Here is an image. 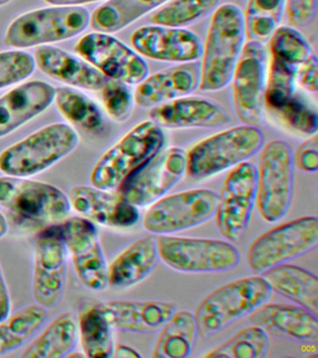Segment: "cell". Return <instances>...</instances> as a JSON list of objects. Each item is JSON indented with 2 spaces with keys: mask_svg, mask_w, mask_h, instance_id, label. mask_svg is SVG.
Instances as JSON below:
<instances>
[{
  "mask_svg": "<svg viewBox=\"0 0 318 358\" xmlns=\"http://www.w3.org/2000/svg\"><path fill=\"white\" fill-rule=\"evenodd\" d=\"M264 144V134L259 126L226 129L201 140L187 152L186 173L196 180L211 178L248 161Z\"/></svg>",
  "mask_w": 318,
  "mask_h": 358,
  "instance_id": "3957f363",
  "label": "cell"
},
{
  "mask_svg": "<svg viewBox=\"0 0 318 358\" xmlns=\"http://www.w3.org/2000/svg\"><path fill=\"white\" fill-rule=\"evenodd\" d=\"M68 249L58 224L41 231L35 243L32 294L36 303L47 310L63 298L68 271Z\"/></svg>",
  "mask_w": 318,
  "mask_h": 358,
  "instance_id": "2e32d148",
  "label": "cell"
},
{
  "mask_svg": "<svg viewBox=\"0 0 318 358\" xmlns=\"http://www.w3.org/2000/svg\"><path fill=\"white\" fill-rule=\"evenodd\" d=\"M273 291L261 275L233 280L211 291L194 313L200 337L222 331L266 303Z\"/></svg>",
  "mask_w": 318,
  "mask_h": 358,
  "instance_id": "7a4b0ae2",
  "label": "cell"
},
{
  "mask_svg": "<svg viewBox=\"0 0 318 358\" xmlns=\"http://www.w3.org/2000/svg\"><path fill=\"white\" fill-rule=\"evenodd\" d=\"M75 50L105 77L127 85H138L149 75L144 58L110 34H88L80 39Z\"/></svg>",
  "mask_w": 318,
  "mask_h": 358,
  "instance_id": "9a60e30c",
  "label": "cell"
},
{
  "mask_svg": "<svg viewBox=\"0 0 318 358\" xmlns=\"http://www.w3.org/2000/svg\"><path fill=\"white\" fill-rule=\"evenodd\" d=\"M113 357L116 358H139L141 357V355L136 350L133 349L132 347L119 344V345L114 347Z\"/></svg>",
  "mask_w": 318,
  "mask_h": 358,
  "instance_id": "bcb514c9",
  "label": "cell"
},
{
  "mask_svg": "<svg viewBox=\"0 0 318 358\" xmlns=\"http://www.w3.org/2000/svg\"><path fill=\"white\" fill-rule=\"evenodd\" d=\"M55 103L69 122L83 130L97 131L103 125L101 109L87 95L69 87L55 89Z\"/></svg>",
  "mask_w": 318,
  "mask_h": 358,
  "instance_id": "d6a6232c",
  "label": "cell"
},
{
  "mask_svg": "<svg viewBox=\"0 0 318 358\" xmlns=\"http://www.w3.org/2000/svg\"><path fill=\"white\" fill-rule=\"evenodd\" d=\"M244 13L233 3L219 5L212 15L200 64L203 92H217L231 83L245 44Z\"/></svg>",
  "mask_w": 318,
  "mask_h": 358,
  "instance_id": "6da1fadb",
  "label": "cell"
},
{
  "mask_svg": "<svg viewBox=\"0 0 318 358\" xmlns=\"http://www.w3.org/2000/svg\"><path fill=\"white\" fill-rule=\"evenodd\" d=\"M167 0H108L91 15V27L96 32L113 34L129 27L153 13Z\"/></svg>",
  "mask_w": 318,
  "mask_h": 358,
  "instance_id": "f546056e",
  "label": "cell"
},
{
  "mask_svg": "<svg viewBox=\"0 0 318 358\" xmlns=\"http://www.w3.org/2000/svg\"><path fill=\"white\" fill-rule=\"evenodd\" d=\"M150 120L161 128H212L231 122L224 106L208 98L187 96L150 108Z\"/></svg>",
  "mask_w": 318,
  "mask_h": 358,
  "instance_id": "ffe728a7",
  "label": "cell"
},
{
  "mask_svg": "<svg viewBox=\"0 0 318 358\" xmlns=\"http://www.w3.org/2000/svg\"><path fill=\"white\" fill-rule=\"evenodd\" d=\"M273 292L295 302L312 315L318 313V279L309 271L284 263L261 274Z\"/></svg>",
  "mask_w": 318,
  "mask_h": 358,
  "instance_id": "4316f807",
  "label": "cell"
},
{
  "mask_svg": "<svg viewBox=\"0 0 318 358\" xmlns=\"http://www.w3.org/2000/svg\"><path fill=\"white\" fill-rule=\"evenodd\" d=\"M251 324L267 334L303 343H317V316L296 305L264 303L250 315Z\"/></svg>",
  "mask_w": 318,
  "mask_h": 358,
  "instance_id": "7402d4cb",
  "label": "cell"
},
{
  "mask_svg": "<svg viewBox=\"0 0 318 358\" xmlns=\"http://www.w3.org/2000/svg\"><path fill=\"white\" fill-rule=\"evenodd\" d=\"M160 330L152 355L155 358L188 357L199 337L194 315L189 310H175Z\"/></svg>",
  "mask_w": 318,
  "mask_h": 358,
  "instance_id": "f1b7e54d",
  "label": "cell"
},
{
  "mask_svg": "<svg viewBox=\"0 0 318 358\" xmlns=\"http://www.w3.org/2000/svg\"><path fill=\"white\" fill-rule=\"evenodd\" d=\"M8 229H9V225H8L6 217L0 212V238L3 237L7 234Z\"/></svg>",
  "mask_w": 318,
  "mask_h": 358,
  "instance_id": "c3c4849f",
  "label": "cell"
},
{
  "mask_svg": "<svg viewBox=\"0 0 318 358\" xmlns=\"http://www.w3.org/2000/svg\"><path fill=\"white\" fill-rule=\"evenodd\" d=\"M55 97V87L41 80L22 84L0 97V138L45 111Z\"/></svg>",
  "mask_w": 318,
  "mask_h": 358,
  "instance_id": "cb8c5ba5",
  "label": "cell"
},
{
  "mask_svg": "<svg viewBox=\"0 0 318 358\" xmlns=\"http://www.w3.org/2000/svg\"><path fill=\"white\" fill-rule=\"evenodd\" d=\"M298 67L270 58L265 87V108L275 111L296 94Z\"/></svg>",
  "mask_w": 318,
  "mask_h": 358,
  "instance_id": "74e56055",
  "label": "cell"
},
{
  "mask_svg": "<svg viewBox=\"0 0 318 358\" xmlns=\"http://www.w3.org/2000/svg\"><path fill=\"white\" fill-rule=\"evenodd\" d=\"M279 120L289 130L305 136H314L318 131V115L317 109L312 108L303 97L294 94L277 110Z\"/></svg>",
  "mask_w": 318,
  "mask_h": 358,
  "instance_id": "f35d334b",
  "label": "cell"
},
{
  "mask_svg": "<svg viewBox=\"0 0 318 358\" xmlns=\"http://www.w3.org/2000/svg\"><path fill=\"white\" fill-rule=\"evenodd\" d=\"M47 316L46 308L36 303L21 308L0 322V355L23 346L45 324Z\"/></svg>",
  "mask_w": 318,
  "mask_h": 358,
  "instance_id": "4dcf8cb0",
  "label": "cell"
},
{
  "mask_svg": "<svg viewBox=\"0 0 318 358\" xmlns=\"http://www.w3.org/2000/svg\"><path fill=\"white\" fill-rule=\"evenodd\" d=\"M78 321L71 310H64L21 352L22 358L68 357L76 345Z\"/></svg>",
  "mask_w": 318,
  "mask_h": 358,
  "instance_id": "83f0119b",
  "label": "cell"
},
{
  "mask_svg": "<svg viewBox=\"0 0 318 358\" xmlns=\"http://www.w3.org/2000/svg\"><path fill=\"white\" fill-rule=\"evenodd\" d=\"M296 83L306 92L315 94L318 89V62L317 55L310 56L298 67Z\"/></svg>",
  "mask_w": 318,
  "mask_h": 358,
  "instance_id": "ee69618b",
  "label": "cell"
},
{
  "mask_svg": "<svg viewBox=\"0 0 318 358\" xmlns=\"http://www.w3.org/2000/svg\"><path fill=\"white\" fill-rule=\"evenodd\" d=\"M269 348V336L261 327L251 324L216 347L205 357L261 358Z\"/></svg>",
  "mask_w": 318,
  "mask_h": 358,
  "instance_id": "d590c367",
  "label": "cell"
},
{
  "mask_svg": "<svg viewBox=\"0 0 318 358\" xmlns=\"http://www.w3.org/2000/svg\"><path fill=\"white\" fill-rule=\"evenodd\" d=\"M91 14L80 6H55L22 14L8 27L4 43L24 49L74 38L90 25Z\"/></svg>",
  "mask_w": 318,
  "mask_h": 358,
  "instance_id": "52a82bcc",
  "label": "cell"
},
{
  "mask_svg": "<svg viewBox=\"0 0 318 358\" xmlns=\"http://www.w3.org/2000/svg\"><path fill=\"white\" fill-rule=\"evenodd\" d=\"M270 58L298 67L312 55V48L297 28L278 27L269 39Z\"/></svg>",
  "mask_w": 318,
  "mask_h": 358,
  "instance_id": "8d00e7d4",
  "label": "cell"
},
{
  "mask_svg": "<svg viewBox=\"0 0 318 358\" xmlns=\"http://www.w3.org/2000/svg\"><path fill=\"white\" fill-rule=\"evenodd\" d=\"M164 144L163 128L152 120L138 123L97 162L92 185L105 190L117 189L136 168L163 150Z\"/></svg>",
  "mask_w": 318,
  "mask_h": 358,
  "instance_id": "5b68a950",
  "label": "cell"
},
{
  "mask_svg": "<svg viewBox=\"0 0 318 358\" xmlns=\"http://www.w3.org/2000/svg\"><path fill=\"white\" fill-rule=\"evenodd\" d=\"M71 208L93 223L111 228H129L140 217L138 206L110 190L76 186L68 192Z\"/></svg>",
  "mask_w": 318,
  "mask_h": 358,
  "instance_id": "d6986e66",
  "label": "cell"
},
{
  "mask_svg": "<svg viewBox=\"0 0 318 358\" xmlns=\"http://www.w3.org/2000/svg\"><path fill=\"white\" fill-rule=\"evenodd\" d=\"M10 1H12V0H0V7H1V6L8 4V3Z\"/></svg>",
  "mask_w": 318,
  "mask_h": 358,
  "instance_id": "681fc988",
  "label": "cell"
},
{
  "mask_svg": "<svg viewBox=\"0 0 318 358\" xmlns=\"http://www.w3.org/2000/svg\"><path fill=\"white\" fill-rule=\"evenodd\" d=\"M286 0H248L244 13L245 36L250 41L265 43L280 27Z\"/></svg>",
  "mask_w": 318,
  "mask_h": 358,
  "instance_id": "e575fe53",
  "label": "cell"
},
{
  "mask_svg": "<svg viewBox=\"0 0 318 358\" xmlns=\"http://www.w3.org/2000/svg\"><path fill=\"white\" fill-rule=\"evenodd\" d=\"M113 330L96 304L80 312L78 321V331L80 332V343L85 357H113L115 347Z\"/></svg>",
  "mask_w": 318,
  "mask_h": 358,
  "instance_id": "1f68e13d",
  "label": "cell"
},
{
  "mask_svg": "<svg viewBox=\"0 0 318 358\" xmlns=\"http://www.w3.org/2000/svg\"><path fill=\"white\" fill-rule=\"evenodd\" d=\"M113 330L133 333L158 331L177 306L167 301H111L96 304Z\"/></svg>",
  "mask_w": 318,
  "mask_h": 358,
  "instance_id": "603a6c76",
  "label": "cell"
},
{
  "mask_svg": "<svg viewBox=\"0 0 318 358\" xmlns=\"http://www.w3.org/2000/svg\"><path fill=\"white\" fill-rule=\"evenodd\" d=\"M103 105L108 116L117 122H124L132 114L133 94L127 84L107 80L101 89Z\"/></svg>",
  "mask_w": 318,
  "mask_h": 358,
  "instance_id": "ab89813d",
  "label": "cell"
},
{
  "mask_svg": "<svg viewBox=\"0 0 318 358\" xmlns=\"http://www.w3.org/2000/svg\"><path fill=\"white\" fill-rule=\"evenodd\" d=\"M317 0H286L284 11L290 25L298 28L308 25L317 11Z\"/></svg>",
  "mask_w": 318,
  "mask_h": 358,
  "instance_id": "b9f144b4",
  "label": "cell"
},
{
  "mask_svg": "<svg viewBox=\"0 0 318 358\" xmlns=\"http://www.w3.org/2000/svg\"><path fill=\"white\" fill-rule=\"evenodd\" d=\"M256 195V166L244 162L231 168L217 194L215 222L229 242H237L250 224Z\"/></svg>",
  "mask_w": 318,
  "mask_h": 358,
  "instance_id": "4fadbf2b",
  "label": "cell"
},
{
  "mask_svg": "<svg viewBox=\"0 0 318 358\" xmlns=\"http://www.w3.org/2000/svg\"><path fill=\"white\" fill-rule=\"evenodd\" d=\"M79 142V134L66 123L46 126L0 153V170L15 178L38 175L71 153Z\"/></svg>",
  "mask_w": 318,
  "mask_h": 358,
  "instance_id": "277c9868",
  "label": "cell"
},
{
  "mask_svg": "<svg viewBox=\"0 0 318 358\" xmlns=\"http://www.w3.org/2000/svg\"><path fill=\"white\" fill-rule=\"evenodd\" d=\"M293 150L286 141L272 140L261 148L256 166V203L261 217L275 223L289 211L294 192Z\"/></svg>",
  "mask_w": 318,
  "mask_h": 358,
  "instance_id": "8992f818",
  "label": "cell"
},
{
  "mask_svg": "<svg viewBox=\"0 0 318 358\" xmlns=\"http://www.w3.org/2000/svg\"><path fill=\"white\" fill-rule=\"evenodd\" d=\"M58 228L80 282L88 289L105 290L108 266L94 223L82 217H68Z\"/></svg>",
  "mask_w": 318,
  "mask_h": 358,
  "instance_id": "e0dca14e",
  "label": "cell"
},
{
  "mask_svg": "<svg viewBox=\"0 0 318 358\" xmlns=\"http://www.w3.org/2000/svg\"><path fill=\"white\" fill-rule=\"evenodd\" d=\"M200 64L197 62L178 64L152 75H147L133 92L136 105L152 108L161 103L187 96L199 88Z\"/></svg>",
  "mask_w": 318,
  "mask_h": 358,
  "instance_id": "44dd1931",
  "label": "cell"
},
{
  "mask_svg": "<svg viewBox=\"0 0 318 358\" xmlns=\"http://www.w3.org/2000/svg\"><path fill=\"white\" fill-rule=\"evenodd\" d=\"M0 206L37 222L58 224L71 214L68 195L54 185L26 178H0Z\"/></svg>",
  "mask_w": 318,
  "mask_h": 358,
  "instance_id": "30bf717a",
  "label": "cell"
},
{
  "mask_svg": "<svg viewBox=\"0 0 318 358\" xmlns=\"http://www.w3.org/2000/svg\"><path fill=\"white\" fill-rule=\"evenodd\" d=\"M10 313L9 289L0 268V322L3 321Z\"/></svg>",
  "mask_w": 318,
  "mask_h": 358,
  "instance_id": "f6af8a7d",
  "label": "cell"
},
{
  "mask_svg": "<svg viewBox=\"0 0 318 358\" xmlns=\"http://www.w3.org/2000/svg\"><path fill=\"white\" fill-rule=\"evenodd\" d=\"M217 203V193L206 189L186 190L161 197L147 209L143 227L158 235L195 228L214 217Z\"/></svg>",
  "mask_w": 318,
  "mask_h": 358,
  "instance_id": "7c38bea8",
  "label": "cell"
},
{
  "mask_svg": "<svg viewBox=\"0 0 318 358\" xmlns=\"http://www.w3.org/2000/svg\"><path fill=\"white\" fill-rule=\"evenodd\" d=\"M131 43L142 57L155 61L186 64L202 57V41L186 28L145 25L132 34Z\"/></svg>",
  "mask_w": 318,
  "mask_h": 358,
  "instance_id": "ac0fdd59",
  "label": "cell"
},
{
  "mask_svg": "<svg viewBox=\"0 0 318 358\" xmlns=\"http://www.w3.org/2000/svg\"><path fill=\"white\" fill-rule=\"evenodd\" d=\"M220 0H167L150 17L152 24L185 28L213 13Z\"/></svg>",
  "mask_w": 318,
  "mask_h": 358,
  "instance_id": "836d02e7",
  "label": "cell"
},
{
  "mask_svg": "<svg viewBox=\"0 0 318 358\" xmlns=\"http://www.w3.org/2000/svg\"><path fill=\"white\" fill-rule=\"evenodd\" d=\"M293 164L301 172L315 173L318 169V139L314 134L301 143L293 152Z\"/></svg>",
  "mask_w": 318,
  "mask_h": 358,
  "instance_id": "7bdbcfd3",
  "label": "cell"
},
{
  "mask_svg": "<svg viewBox=\"0 0 318 358\" xmlns=\"http://www.w3.org/2000/svg\"><path fill=\"white\" fill-rule=\"evenodd\" d=\"M159 259L156 237L136 240L108 266V285L124 288L138 284L152 273Z\"/></svg>",
  "mask_w": 318,
  "mask_h": 358,
  "instance_id": "484cf974",
  "label": "cell"
},
{
  "mask_svg": "<svg viewBox=\"0 0 318 358\" xmlns=\"http://www.w3.org/2000/svg\"><path fill=\"white\" fill-rule=\"evenodd\" d=\"M159 257L173 270L188 273H225L240 262L238 249L227 241L159 235Z\"/></svg>",
  "mask_w": 318,
  "mask_h": 358,
  "instance_id": "9c48e42d",
  "label": "cell"
},
{
  "mask_svg": "<svg viewBox=\"0 0 318 358\" xmlns=\"http://www.w3.org/2000/svg\"><path fill=\"white\" fill-rule=\"evenodd\" d=\"M186 168L185 150L178 147L163 148L122 182L118 194L133 206H150L182 179Z\"/></svg>",
  "mask_w": 318,
  "mask_h": 358,
  "instance_id": "8fae6325",
  "label": "cell"
},
{
  "mask_svg": "<svg viewBox=\"0 0 318 358\" xmlns=\"http://www.w3.org/2000/svg\"><path fill=\"white\" fill-rule=\"evenodd\" d=\"M35 58L29 52L10 50L0 52V89L21 83L34 73Z\"/></svg>",
  "mask_w": 318,
  "mask_h": 358,
  "instance_id": "60d3db41",
  "label": "cell"
},
{
  "mask_svg": "<svg viewBox=\"0 0 318 358\" xmlns=\"http://www.w3.org/2000/svg\"><path fill=\"white\" fill-rule=\"evenodd\" d=\"M36 63L55 80L89 91H100L108 78L87 61L59 48L41 45L36 50Z\"/></svg>",
  "mask_w": 318,
  "mask_h": 358,
  "instance_id": "d4e9b609",
  "label": "cell"
},
{
  "mask_svg": "<svg viewBox=\"0 0 318 358\" xmlns=\"http://www.w3.org/2000/svg\"><path fill=\"white\" fill-rule=\"evenodd\" d=\"M267 72L266 47L261 42L248 41L231 81L234 111L243 124L259 126L263 122Z\"/></svg>",
  "mask_w": 318,
  "mask_h": 358,
  "instance_id": "5bb4252c",
  "label": "cell"
},
{
  "mask_svg": "<svg viewBox=\"0 0 318 358\" xmlns=\"http://www.w3.org/2000/svg\"><path fill=\"white\" fill-rule=\"evenodd\" d=\"M317 245V217H298L256 237L248 246L245 259L251 273L261 275L270 268L309 253Z\"/></svg>",
  "mask_w": 318,
  "mask_h": 358,
  "instance_id": "ba28073f",
  "label": "cell"
},
{
  "mask_svg": "<svg viewBox=\"0 0 318 358\" xmlns=\"http://www.w3.org/2000/svg\"><path fill=\"white\" fill-rule=\"evenodd\" d=\"M45 1L54 6H80L101 1V0H45Z\"/></svg>",
  "mask_w": 318,
  "mask_h": 358,
  "instance_id": "7dc6e473",
  "label": "cell"
}]
</instances>
